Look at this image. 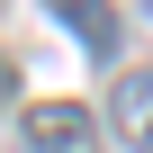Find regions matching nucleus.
<instances>
[{"mask_svg": "<svg viewBox=\"0 0 153 153\" xmlns=\"http://www.w3.org/2000/svg\"><path fill=\"white\" fill-rule=\"evenodd\" d=\"M27 144L36 153H99V117L72 99H36L27 108Z\"/></svg>", "mask_w": 153, "mask_h": 153, "instance_id": "nucleus-1", "label": "nucleus"}, {"mask_svg": "<svg viewBox=\"0 0 153 153\" xmlns=\"http://www.w3.org/2000/svg\"><path fill=\"white\" fill-rule=\"evenodd\" d=\"M45 9H54L72 36H81L99 63H117V9H108V0H45Z\"/></svg>", "mask_w": 153, "mask_h": 153, "instance_id": "nucleus-2", "label": "nucleus"}, {"mask_svg": "<svg viewBox=\"0 0 153 153\" xmlns=\"http://www.w3.org/2000/svg\"><path fill=\"white\" fill-rule=\"evenodd\" d=\"M117 135L135 153H153V72H126L117 81Z\"/></svg>", "mask_w": 153, "mask_h": 153, "instance_id": "nucleus-3", "label": "nucleus"}]
</instances>
